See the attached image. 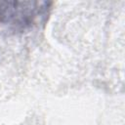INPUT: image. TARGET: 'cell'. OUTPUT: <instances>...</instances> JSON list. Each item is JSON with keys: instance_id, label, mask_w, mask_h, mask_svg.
<instances>
[{"instance_id": "cell-1", "label": "cell", "mask_w": 125, "mask_h": 125, "mask_svg": "<svg viewBox=\"0 0 125 125\" xmlns=\"http://www.w3.org/2000/svg\"><path fill=\"white\" fill-rule=\"evenodd\" d=\"M51 4L46 1H0V27L25 31L46 18Z\"/></svg>"}]
</instances>
